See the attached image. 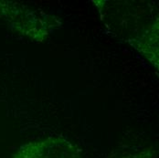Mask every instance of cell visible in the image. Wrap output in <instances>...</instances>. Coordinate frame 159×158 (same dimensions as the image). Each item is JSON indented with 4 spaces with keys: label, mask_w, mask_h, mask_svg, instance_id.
<instances>
[{
    "label": "cell",
    "mask_w": 159,
    "mask_h": 158,
    "mask_svg": "<svg viewBox=\"0 0 159 158\" xmlns=\"http://www.w3.org/2000/svg\"><path fill=\"white\" fill-rule=\"evenodd\" d=\"M101 19L111 33L133 47L158 26L155 4L143 1H95Z\"/></svg>",
    "instance_id": "cell-1"
},
{
    "label": "cell",
    "mask_w": 159,
    "mask_h": 158,
    "mask_svg": "<svg viewBox=\"0 0 159 158\" xmlns=\"http://www.w3.org/2000/svg\"><path fill=\"white\" fill-rule=\"evenodd\" d=\"M10 158H83L77 144L63 136H50L21 145Z\"/></svg>",
    "instance_id": "cell-2"
},
{
    "label": "cell",
    "mask_w": 159,
    "mask_h": 158,
    "mask_svg": "<svg viewBox=\"0 0 159 158\" xmlns=\"http://www.w3.org/2000/svg\"><path fill=\"white\" fill-rule=\"evenodd\" d=\"M107 158H156L152 147H142L134 150L115 151Z\"/></svg>",
    "instance_id": "cell-3"
}]
</instances>
